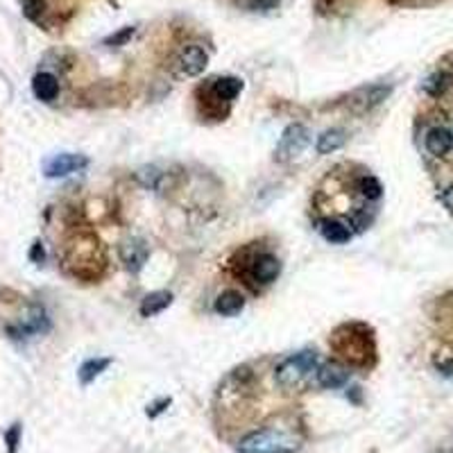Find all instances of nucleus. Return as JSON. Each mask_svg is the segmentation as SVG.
Returning <instances> with one entry per match:
<instances>
[{
    "mask_svg": "<svg viewBox=\"0 0 453 453\" xmlns=\"http://www.w3.org/2000/svg\"><path fill=\"white\" fill-rule=\"evenodd\" d=\"M329 345L335 354H340L349 365L354 367H372L377 362V342L374 331L365 322H347L333 331Z\"/></svg>",
    "mask_w": 453,
    "mask_h": 453,
    "instance_id": "obj_1",
    "label": "nucleus"
},
{
    "mask_svg": "<svg viewBox=\"0 0 453 453\" xmlns=\"http://www.w3.org/2000/svg\"><path fill=\"white\" fill-rule=\"evenodd\" d=\"M297 449H300V439L281 429L252 431L240 437L236 447L238 453H295Z\"/></svg>",
    "mask_w": 453,
    "mask_h": 453,
    "instance_id": "obj_2",
    "label": "nucleus"
},
{
    "mask_svg": "<svg viewBox=\"0 0 453 453\" xmlns=\"http://www.w3.org/2000/svg\"><path fill=\"white\" fill-rule=\"evenodd\" d=\"M317 354L315 352H300V354H292L288 358H283L277 370H275V381L279 387L283 390H297V387H302L310 377H313V372H317Z\"/></svg>",
    "mask_w": 453,
    "mask_h": 453,
    "instance_id": "obj_3",
    "label": "nucleus"
},
{
    "mask_svg": "<svg viewBox=\"0 0 453 453\" xmlns=\"http://www.w3.org/2000/svg\"><path fill=\"white\" fill-rule=\"evenodd\" d=\"M248 270L243 272L245 279H250V286H270L272 281H277V277L281 275V261L270 252H258V254H250L248 258Z\"/></svg>",
    "mask_w": 453,
    "mask_h": 453,
    "instance_id": "obj_4",
    "label": "nucleus"
},
{
    "mask_svg": "<svg viewBox=\"0 0 453 453\" xmlns=\"http://www.w3.org/2000/svg\"><path fill=\"white\" fill-rule=\"evenodd\" d=\"M392 86L390 84H374V86H362L354 91L352 96L347 98V109L352 113H367L374 107L383 105V102L390 98Z\"/></svg>",
    "mask_w": 453,
    "mask_h": 453,
    "instance_id": "obj_5",
    "label": "nucleus"
},
{
    "mask_svg": "<svg viewBox=\"0 0 453 453\" xmlns=\"http://www.w3.org/2000/svg\"><path fill=\"white\" fill-rule=\"evenodd\" d=\"M310 143L308 129L300 123L286 127V132L281 134V141L277 146V161H290L297 154H302Z\"/></svg>",
    "mask_w": 453,
    "mask_h": 453,
    "instance_id": "obj_6",
    "label": "nucleus"
},
{
    "mask_svg": "<svg viewBox=\"0 0 453 453\" xmlns=\"http://www.w3.org/2000/svg\"><path fill=\"white\" fill-rule=\"evenodd\" d=\"M88 166V159L84 157V154H71V152H63V154H57V157L48 159L46 166H44V175L55 179V177H66L71 173H77V170H84V168Z\"/></svg>",
    "mask_w": 453,
    "mask_h": 453,
    "instance_id": "obj_7",
    "label": "nucleus"
},
{
    "mask_svg": "<svg viewBox=\"0 0 453 453\" xmlns=\"http://www.w3.org/2000/svg\"><path fill=\"white\" fill-rule=\"evenodd\" d=\"M118 254H121V261L125 263V268L129 272H141V270H143V265L148 263L150 250H148L146 240H141V238H127V240L121 243Z\"/></svg>",
    "mask_w": 453,
    "mask_h": 453,
    "instance_id": "obj_8",
    "label": "nucleus"
},
{
    "mask_svg": "<svg viewBox=\"0 0 453 453\" xmlns=\"http://www.w3.org/2000/svg\"><path fill=\"white\" fill-rule=\"evenodd\" d=\"M243 91V80H238V77H215V80L209 82V86H206V93H209L215 102H220V105H229V102H234L238 98V93Z\"/></svg>",
    "mask_w": 453,
    "mask_h": 453,
    "instance_id": "obj_9",
    "label": "nucleus"
},
{
    "mask_svg": "<svg viewBox=\"0 0 453 453\" xmlns=\"http://www.w3.org/2000/svg\"><path fill=\"white\" fill-rule=\"evenodd\" d=\"M349 379V370L345 365H340L338 360H329V362H322L315 372V381L320 387H325V390H335V387H342Z\"/></svg>",
    "mask_w": 453,
    "mask_h": 453,
    "instance_id": "obj_10",
    "label": "nucleus"
},
{
    "mask_svg": "<svg viewBox=\"0 0 453 453\" xmlns=\"http://www.w3.org/2000/svg\"><path fill=\"white\" fill-rule=\"evenodd\" d=\"M424 146H426V152L431 154V157H437L442 159L447 157V154L453 150V134L451 129L447 127H433L426 132V138H424Z\"/></svg>",
    "mask_w": 453,
    "mask_h": 453,
    "instance_id": "obj_11",
    "label": "nucleus"
},
{
    "mask_svg": "<svg viewBox=\"0 0 453 453\" xmlns=\"http://www.w3.org/2000/svg\"><path fill=\"white\" fill-rule=\"evenodd\" d=\"M206 63H209V57H206V53L200 46H188V48L181 50V55H179V68L188 77H195V75L204 73Z\"/></svg>",
    "mask_w": 453,
    "mask_h": 453,
    "instance_id": "obj_12",
    "label": "nucleus"
},
{
    "mask_svg": "<svg viewBox=\"0 0 453 453\" xmlns=\"http://www.w3.org/2000/svg\"><path fill=\"white\" fill-rule=\"evenodd\" d=\"M317 231L322 234V238L333 243V245L349 243V238H352V229H349L347 225H342L340 220H333V218L317 220Z\"/></svg>",
    "mask_w": 453,
    "mask_h": 453,
    "instance_id": "obj_13",
    "label": "nucleus"
},
{
    "mask_svg": "<svg viewBox=\"0 0 453 453\" xmlns=\"http://www.w3.org/2000/svg\"><path fill=\"white\" fill-rule=\"evenodd\" d=\"M32 93L41 102H53L59 96V82L53 73H36L32 80Z\"/></svg>",
    "mask_w": 453,
    "mask_h": 453,
    "instance_id": "obj_14",
    "label": "nucleus"
},
{
    "mask_svg": "<svg viewBox=\"0 0 453 453\" xmlns=\"http://www.w3.org/2000/svg\"><path fill=\"white\" fill-rule=\"evenodd\" d=\"M243 308H245V297L238 290H225L223 295H218L213 304V310L223 317H234Z\"/></svg>",
    "mask_w": 453,
    "mask_h": 453,
    "instance_id": "obj_15",
    "label": "nucleus"
},
{
    "mask_svg": "<svg viewBox=\"0 0 453 453\" xmlns=\"http://www.w3.org/2000/svg\"><path fill=\"white\" fill-rule=\"evenodd\" d=\"M173 304V295L168 290H157V292H150L143 302H141V315L143 317H152V315H159L161 310H166L168 306Z\"/></svg>",
    "mask_w": 453,
    "mask_h": 453,
    "instance_id": "obj_16",
    "label": "nucleus"
},
{
    "mask_svg": "<svg viewBox=\"0 0 453 453\" xmlns=\"http://www.w3.org/2000/svg\"><path fill=\"white\" fill-rule=\"evenodd\" d=\"M345 143H347L345 129H327V132L320 134V138H317V152L320 154H331L335 150H340Z\"/></svg>",
    "mask_w": 453,
    "mask_h": 453,
    "instance_id": "obj_17",
    "label": "nucleus"
},
{
    "mask_svg": "<svg viewBox=\"0 0 453 453\" xmlns=\"http://www.w3.org/2000/svg\"><path fill=\"white\" fill-rule=\"evenodd\" d=\"M451 80H453V75H449L447 71H437L433 75L426 77V82H424V91L429 93L431 98H442L449 86H451Z\"/></svg>",
    "mask_w": 453,
    "mask_h": 453,
    "instance_id": "obj_18",
    "label": "nucleus"
},
{
    "mask_svg": "<svg viewBox=\"0 0 453 453\" xmlns=\"http://www.w3.org/2000/svg\"><path fill=\"white\" fill-rule=\"evenodd\" d=\"M109 365H111L109 358H91V360H86L84 365L80 367V381H82V385H88L96 377H100V374L105 372Z\"/></svg>",
    "mask_w": 453,
    "mask_h": 453,
    "instance_id": "obj_19",
    "label": "nucleus"
},
{
    "mask_svg": "<svg viewBox=\"0 0 453 453\" xmlns=\"http://www.w3.org/2000/svg\"><path fill=\"white\" fill-rule=\"evenodd\" d=\"M358 193L365 200H379L383 195V186H381V181L377 177H372V175H365V177H360L358 179V184H356Z\"/></svg>",
    "mask_w": 453,
    "mask_h": 453,
    "instance_id": "obj_20",
    "label": "nucleus"
},
{
    "mask_svg": "<svg viewBox=\"0 0 453 453\" xmlns=\"http://www.w3.org/2000/svg\"><path fill=\"white\" fill-rule=\"evenodd\" d=\"M161 177L163 175L154 166H146V168H141V170L136 173V181H138L141 186H146V188H157Z\"/></svg>",
    "mask_w": 453,
    "mask_h": 453,
    "instance_id": "obj_21",
    "label": "nucleus"
},
{
    "mask_svg": "<svg viewBox=\"0 0 453 453\" xmlns=\"http://www.w3.org/2000/svg\"><path fill=\"white\" fill-rule=\"evenodd\" d=\"M134 32H136V28H123V30H118L116 34L107 36L105 44H107V46H116V48H118V46H125V44L129 41V39L134 36Z\"/></svg>",
    "mask_w": 453,
    "mask_h": 453,
    "instance_id": "obj_22",
    "label": "nucleus"
},
{
    "mask_svg": "<svg viewBox=\"0 0 453 453\" xmlns=\"http://www.w3.org/2000/svg\"><path fill=\"white\" fill-rule=\"evenodd\" d=\"M23 9L32 21H39L44 14V9H46V3L44 0H23Z\"/></svg>",
    "mask_w": 453,
    "mask_h": 453,
    "instance_id": "obj_23",
    "label": "nucleus"
},
{
    "mask_svg": "<svg viewBox=\"0 0 453 453\" xmlns=\"http://www.w3.org/2000/svg\"><path fill=\"white\" fill-rule=\"evenodd\" d=\"M19 439H21V426L14 424V426H11V429L5 433V442H7V447H9V453H16V449H19Z\"/></svg>",
    "mask_w": 453,
    "mask_h": 453,
    "instance_id": "obj_24",
    "label": "nucleus"
},
{
    "mask_svg": "<svg viewBox=\"0 0 453 453\" xmlns=\"http://www.w3.org/2000/svg\"><path fill=\"white\" fill-rule=\"evenodd\" d=\"M279 5V0H250V7L256 11H268V9H275Z\"/></svg>",
    "mask_w": 453,
    "mask_h": 453,
    "instance_id": "obj_25",
    "label": "nucleus"
},
{
    "mask_svg": "<svg viewBox=\"0 0 453 453\" xmlns=\"http://www.w3.org/2000/svg\"><path fill=\"white\" fill-rule=\"evenodd\" d=\"M168 406H170V399H161V401H157V404H154L152 408H148V415H150V417H157L159 412H163Z\"/></svg>",
    "mask_w": 453,
    "mask_h": 453,
    "instance_id": "obj_26",
    "label": "nucleus"
},
{
    "mask_svg": "<svg viewBox=\"0 0 453 453\" xmlns=\"http://www.w3.org/2000/svg\"><path fill=\"white\" fill-rule=\"evenodd\" d=\"M442 204H444V209H447V211H451V213H453V184H451V186H447V188L442 190Z\"/></svg>",
    "mask_w": 453,
    "mask_h": 453,
    "instance_id": "obj_27",
    "label": "nucleus"
},
{
    "mask_svg": "<svg viewBox=\"0 0 453 453\" xmlns=\"http://www.w3.org/2000/svg\"><path fill=\"white\" fill-rule=\"evenodd\" d=\"M335 7V0H315V9L317 14H329V11Z\"/></svg>",
    "mask_w": 453,
    "mask_h": 453,
    "instance_id": "obj_28",
    "label": "nucleus"
},
{
    "mask_svg": "<svg viewBox=\"0 0 453 453\" xmlns=\"http://www.w3.org/2000/svg\"><path fill=\"white\" fill-rule=\"evenodd\" d=\"M30 258H32V261H41V258H44V248H41V243H34V248H32V252H30Z\"/></svg>",
    "mask_w": 453,
    "mask_h": 453,
    "instance_id": "obj_29",
    "label": "nucleus"
},
{
    "mask_svg": "<svg viewBox=\"0 0 453 453\" xmlns=\"http://www.w3.org/2000/svg\"><path fill=\"white\" fill-rule=\"evenodd\" d=\"M439 370H442V374H447V377H453V358H449L447 362H442V365H439Z\"/></svg>",
    "mask_w": 453,
    "mask_h": 453,
    "instance_id": "obj_30",
    "label": "nucleus"
},
{
    "mask_svg": "<svg viewBox=\"0 0 453 453\" xmlns=\"http://www.w3.org/2000/svg\"><path fill=\"white\" fill-rule=\"evenodd\" d=\"M439 453H453V449H442V451H439Z\"/></svg>",
    "mask_w": 453,
    "mask_h": 453,
    "instance_id": "obj_31",
    "label": "nucleus"
}]
</instances>
